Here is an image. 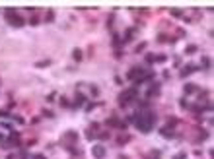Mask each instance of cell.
I'll return each mask as SVG.
<instances>
[{
  "label": "cell",
  "instance_id": "cell-1",
  "mask_svg": "<svg viewBox=\"0 0 214 159\" xmlns=\"http://www.w3.org/2000/svg\"><path fill=\"white\" fill-rule=\"evenodd\" d=\"M156 120H158V115H156V113H152V111L136 113V115H134V124H136V128H138L142 134H148Z\"/></svg>",
  "mask_w": 214,
  "mask_h": 159
},
{
  "label": "cell",
  "instance_id": "cell-2",
  "mask_svg": "<svg viewBox=\"0 0 214 159\" xmlns=\"http://www.w3.org/2000/svg\"><path fill=\"white\" fill-rule=\"evenodd\" d=\"M4 14H6V18H8V24L12 25V27H24L25 25V20L22 16H18V12L14 8H8L4 10Z\"/></svg>",
  "mask_w": 214,
  "mask_h": 159
},
{
  "label": "cell",
  "instance_id": "cell-3",
  "mask_svg": "<svg viewBox=\"0 0 214 159\" xmlns=\"http://www.w3.org/2000/svg\"><path fill=\"white\" fill-rule=\"evenodd\" d=\"M136 97H138V89L136 88L127 89V91H123V93L119 95V105H121V107H127V105L131 103L132 99H136Z\"/></svg>",
  "mask_w": 214,
  "mask_h": 159
},
{
  "label": "cell",
  "instance_id": "cell-4",
  "mask_svg": "<svg viewBox=\"0 0 214 159\" xmlns=\"http://www.w3.org/2000/svg\"><path fill=\"white\" fill-rule=\"evenodd\" d=\"M91 155H93L95 159H103L107 155V148L101 146V144H95V146L91 148Z\"/></svg>",
  "mask_w": 214,
  "mask_h": 159
},
{
  "label": "cell",
  "instance_id": "cell-5",
  "mask_svg": "<svg viewBox=\"0 0 214 159\" xmlns=\"http://www.w3.org/2000/svg\"><path fill=\"white\" fill-rule=\"evenodd\" d=\"M142 74H144V68H138V66H134L132 70L127 72V80H136V78H140Z\"/></svg>",
  "mask_w": 214,
  "mask_h": 159
},
{
  "label": "cell",
  "instance_id": "cell-6",
  "mask_svg": "<svg viewBox=\"0 0 214 159\" xmlns=\"http://www.w3.org/2000/svg\"><path fill=\"white\" fill-rule=\"evenodd\" d=\"M197 70H198V68L195 66V64H187V66H183V70H181L179 76H181V78H187L189 74H193V72H197Z\"/></svg>",
  "mask_w": 214,
  "mask_h": 159
},
{
  "label": "cell",
  "instance_id": "cell-7",
  "mask_svg": "<svg viewBox=\"0 0 214 159\" xmlns=\"http://www.w3.org/2000/svg\"><path fill=\"white\" fill-rule=\"evenodd\" d=\"M86 101H88V97L84 95V93H76V99H74V105L72 107H82V105H86Z\"/></svg>",
  "mask_w": 214,
  "mask_h": 159
},
{
  "label": "cell",
  "instance_id": "cell-8",
  "mask_svg": "<svg viewBox=\"0 0 214 159\" xmlns=\"http://www.w3.org/2000/svg\"><path fill=\"white\" fill-rule=\"evenodd\" d=\"M160 134L164 136V138H173V136H175V128L173 126H164L162 130H160Z\"/></svg>",
  "mask_w": 214,
  "mask_h": 159
},
{
  "label": "cell",
  "instance_id": "cell-9",
  "mask_svg": "<svg viewBox=\"0 0 214 159\" xmlns=\"http://www.w3.org/2000/svg\"><path fill=\"white\" fill-rule=\"evenodd\" d=\"M134 33H136V29H134V27H131V29H127V31H125V37L121 39V41H123V45H125V43H129V41H132V39H134V37H132Z\"/></svg>",
  "mask_w": 214,
  "mask_h": 159
},
{
  "label": "cell",
  "instance_id": "cell-10",
  "mask_svg": "<svg viewBox=\"0 0 214 159\" xmlns=\"http://www.w3.org/2000/svg\"><path fill=\"white\" fill-rule=\"evenodd\" d=\"M154 93H160V84H158V82H154V84H152V88L146 91V97H152Z\"/></svg>",
  "mask_w": 214,
  "mask_h": 159
},
{
  "label": "cell",
  "instance_id": "cell-11",
  "mask_svg": "<svg viewBox=\"0 0 214 159\" xmlns=\"http://www.w3.org/2000/svg\"><path fill=\"white\" fill-rule=\"evenodd\" d=\"M183 91H185L187 95H191V93H195V91H197V86H195V84H185Z\"/></svg>",
  "mask_w": 214,
  "mask_h": 159
},
{
  "label": "cell",
  "instance_id": "cell-12",
  "mask_svg": "<svg viewBox=\"0 0 214 159\" xmlns=\"http://www.w3.org/2000/svg\"><path fill=\"white\" fill-rule=\"evenodd\" d=\"M45 22H47V24H53V22H55V10H49V12L45 14Z\"/></svg>",
  "mask_w": 214,
  "mask_h": 159
},
{
  "label": "cell",
  "instance_id": "cell-13",
  "mask_svg": "<svg viewBox=\"0 0 214 159\" xmlns=\"http://www.w3.org/2000/svg\"><path fill=\"white\" fill-rule=\"evenodd\" d=\"M117 122H119V119H117V115H113L111 119L105 120V126H117Z\"/></svg>",
  "mask_w": 214,
  "mask_h": 159
},
{
  "label": "cell",
  "instance_id": "cell-14",
  "mask_svg": "<svg viewBox=\"0 0 214 159\" xmlns=\"http://www.w3.org/2000/svg\"><path fill=\"white\" fill-rule=\"evenodd\" d=\"M72 56H74V60H78V62L84 58V55H82V51H80V49H74V51H72Z\"/></svg>",
  "mask_w": 214,
  "mask_h": 159
},
{
  "label": "cell",
  "instance_id": "cell-15",
  "mask_svg": "<svg viewBox=\"0 0 214 159\" xmlns=\"http://www.w3.org/2000/svg\"><path fill=\"white\" fill-rule=\"evenodd\" d=\"M197 51H198L197 45H187V49H185V53H187V55H195Z\"/></svg>",
  "mask_w": 214,
  "mask_h": 159
},
{
  "label": "cell",
  "instance_id": "cell-16",
  "mask_svg": "<svg viewBox=\"0 0 214 159\" xmlns=\"http://www.w3.org/2000/svg\"><path fill=\"white\" fill-rule=\"evenodd\" d=\"M121 43H123V41H121V35H119V33H113V45L119 49V45H121Z\"/></svg>",
  "mask_w": 214,
  "mask_h": 159
},
{
  "label": "cell",
  "instance_id": "cell-17",
  "mask_svg": "<svg viewBox=\"0 0 214 159\" xmlns=\"http://www.w3.org/2000/svg\"><path fill=\"white\" fill-rule=\"evenodd\" d=\"M146 157H148V159H160V157H162V153H160V151H156V150H154V151H150V153H148V155H146Z\"/></svg>",
  "mask_w": 214,
  "mask_h": 159
},
{
  "label": "cell",
  "instance_id": "cell-18",
  "mask_svg": "<svg viewBox=\"0 0 214 159\" xmlns=\"http://www.w3.org/2000/svg\"><path fill=\"white\" fill-rule=\"evenodd\" d=\"M127 142H131V136H121V138H117V144H119V146H123V144H127Z\"/></svg>",
  "mask_w": 214,
  "mask_h": 159
},
{
  "label": "cell",
  "instance_id": "cell-19",
  "mask_svg": "<svg viewBox=\"0 0 214 159\" xmlns=\"http://www.w3.org/2000/svg\"><path fill=\"white\" fill-rule=\"evenodd\" d=\"M200 64L205 66V70H208V68H210V58H208V56H202V60H200Z\"/></svg>",
  "mask_w": 214,
  "mask_h": 159
},
{
  "label": "cell",
  "instance_id": "cell-20",
  "mask_svg": "<svg viewBox=\"0 0 214 159\" xmlns=\"http://www.w3.org/2000/svg\"><path fill=\"white\" fill-rule=\"evenodd\" d=\"M64 138H66V140H78V134L70 130V132H66V134H64Z\"/></svg>",
  "mask_w": 214,
  "mask_h": 159
},
{
  "label": "cell",
  "instance_id": "cell-21",
  "mask_svg": "<svg viewBox=\"0 0 214 159\" xmlns=\"http://www.w3.org/2000/svg\"><path fill=\"white\" fill-rule=\"evenodd\" d=\"M167 41H169V37H167L165 33H160V35H158V43H167Z\"/></svg>",
  "mask_w": 214,
  "mask_h": 159
},
{
  "label": "cell",
  "instance_id": "cell-22",
  "mask_svg": "<svg viewBox=\"0 0 214 159\" xmlns=\"http://www.w3.org/2000/svg\"><path fill=\"white\" fill-rule=\"evenodd\" d=\"M144 49H146V43H140V45H136V49H134V53H136V55H140V53H142Z\"/></svg>",
  "mask_w": 214,
  "mask_h": 159
},
{
  "label": "cell",
  "instance_id": "cell-23",
  "mask_svg": "<svg viewBox=\"0 0 214 159\" xmlns=\"http://www.w3.org/2000/svg\"><path fill=\"white\" fill-rule=\"evenodd\" d=\"M117 128H119V130H127V128H129V124H127V122H123V120H119V122H117Z\"/></svg>",
  "mask_w": 214,
  "mask_h": 159
},
{
  "label": "cell",
  "instance_id": "cell-24",
  "mask_svg": "<svg viewBox=\"0 0 214 159\" xmlns=\"http://www.w3.org/2000/svg\"><path fill=\"white\" fill-rule=\"evenodd\" d=\"M49 64H51V60H41V62L35 64V66H37V68H43V66H49Z\"/></svg>",
  "mask_w": 214,
  "mask_h": 159
},
{
  "label": "cell",
  "instance_id": "cell-25",
  "mask_svg": "<svg viewBox=\"0 0 214 159\" xmlns=\"http://www.w3.org/2000/svg\"><path fill=\"white\" fill-rule=\"evenodd\" d=\"M98 138H101V140H107V138H111V134H109V132H99Z\"/></svg>",
  "mask_w": 214,
  "mask_h": 159
},
{
  "label": "cell",
  "instance_id": "cell-26",
  "mask_svg": "<svg viewBox=\"0 0 214 159\" xmlns=\"http://www.w3.org/2000/svg\"><path fill=\"white\" fill-rule=\"evenodd\" d=\"M60 105H62V107H70V101H68L66 97H60Z\"/></svg>",
  "mask_w": 214,
  "mask_h": 159
},
{
  "label": "cell",
  "instance_id": "cell-27",
  "mask_svg": "<svg viewBox=\"0 0 214 159\" xmlns=\"http://www.w3.org/2000/svg\"><path fill=\"white\" fill-rule=\"evenodd\" d=\"M173 159H187V153H185V151H181V153L173 155Z\"/></svg>",
  "mask_w": 214,
  "mask_h": 159
},
{
  "label": "cell",
  "instance_id": "cell-28",
  "mask_svg": "<svg viewBox=\"0 0 214 159\" xmlns=\"http://www.w3.org/2000/svg\"><path fill=\"white\" fill-rule=\"evenodd\" d=\"M154 60H156V56H154V55H146V62H148V64H154Z\"/></svg>",
  "mask_w": 214,
  "mask_h": 159
},
{
  "label": "cell",
  "instance_id": "cell-29",
  "mask_svg": "<svg viewBox=\"0 0 214 159\" xmlns=\"http://www.w3.org/2000/svg\"><path fill=\"white\" fill-rule=\"evenodd\" d=\"M171 16L179 18V16H183V12H181V10H171Z\"/></svg>",
  "mask_w": 214,
  "mask_h": 159
},
{
  "label": "cell",
  "instance_id": "cell-30",
  "mask_svg": "<svg viewBox=\"0 0 214 159\" xmlns=\"http://www.w3.org/2000/svg\"><path fill=\"white\" fill-rule=\"evenodd\" d=\"M12 119L16 120L18 124H24V119H22V117H16V115H12Z\"/></svg>",
  "mask_w": 214,
  "mask_h": 159
},
{
  "label": "cell",
  "instance_id": "cell-31",
  "mask_svg": "<svg viewBox=\"0 0 214 159\" xmlns=\"http://www.w3.org/2000/svg\"><path fill=\"white\" fill-rule=\"evenodd\" d=\"M55 97H57V93H55V91H53V93H49V95H47V101H55Z\"/></svg>",
  "mask_w": 214,
  "mask_h": 159
},
{
  "label": "cell",
  "instance_id": "cell-32",
  "mask_svg": "<svg viewBox=\"0 0 214 159\" xmlns=\"http://www.w3.org/2000/svg\"><path fill=\"white\" fill-rule=\"evenodd\" d=\"M113 20H115V16H109V18H107V27H111V25H113Z\"/></svg>",
  "mask_w": 214,
  "mask_h": 159
},
{
  "label": "cell",
  "instance_id": "cell-33",
  "mask_svg": "<svg viewBox=\"0 0 214 159\" xmlns=\"http://www.w3.org/2000/svg\"><path fill=\"white\" fill-rule=\"evenodd\" d=\"M165 60H167V58L162 55V56H156V60H154V62H165Z\"/></svg>",
  "mask_w": 214,
  "mask_h": 159
},
{
  "label": "cell",
  "instance_id": "cell-34",
  "mask_svg": "<svg viewBox=\"0 0 214 159\" xmlns=\"http://www.w3.org/2000/svg\"><path fill=\"white\" fill-rule=\"evenodd\" d=\"M115 84L117 86H123V78H121V76H115Z\"/></svg>",
  "mask_w": 214,
  "mask_h": 159
},
{
  "label": "cell",
  "instance_id": "cell-35",
  "mask_svg": "<svg viewBox=\"0 0 214 159\" xmlns=\"http://www.w3.org/2000/svg\"><path fill=\"white\" fill-rule=\"evenodd\" d=\"M43 117H47V119H53L55 115H53V113H51V111H43Z\"/></svg>",
  "mask_w": 214,
  "mask_h": 159
},
{
  "label": "cell",
  "instance_id": "cell-36",
  "mask_svg": "<svg viewBox=\"0 0 214 159\" xmlns=\"http://www.w3.org/2000/svg\"><path fill=\"white\" fill-rule=\"evenodd\" d=\"M29 24H31V25H37V24H39V20H37V18H31V20H29Z\"/></svg>",
  "mask_w": 214,
  "mask_h": 159
},
{
  "label": "cell",
  "instance_id": "cell-37",
  "mask_svg": "<svg viewBox=\"0 0 214 159\" xmlns=\"http://www.w3.org/2000/svg\"><path fill=\"white\" fill-rule=\"evenodd\" d=\"M115 56H117V58H121V56H123V51H121V49H117V51H115Z\"/></svg>",
  "mask_w": 214,
  "mask_h": 159
},
{
  "label": "cell",
  "instance_id": "cell-38",
  "mask_svg": "<svg viewBox=\"0 0 214 159\" xmlns=\"http://www.w3.org/2000/svg\"><path fill=\"white\" fill-rule=\"evenodd\" d=\"M183 107V109H187V107H189V103H187V101H185V99H181V103H179Z\"/></svg>",
  "mask_w": 214,
  "mask_h": 159
},
{
  "label": "cell",
  "instance_id": "cell-39",
  "mask_svg": "<svg viewBox=\"0 0 214 159\" xmlns=\"http://www.w3.org/2000/svg\"><path fill=\"white\" fill-rule=\"evenodd\" d=\"M31 159H45V155H41V153H37V155H31Z\"/></svg>",
  "mask_w": 214,
  "mask_h": 159
},
{
  "label": "cell",
  "instance_id": "cell-40",
  "mask_svg": "<svg viewBox=\"0 0 214 159\" xmlns=\"http://www.w3.org/2000/svg\"><path fill=\"white\" fill-rule=\"evenodd\" d=\"M91 93H93V95H98V93H99V89L95 88V86H91Z\"/></svg>",
  "mask_w": 214,
  "mask_h": 159
},
{
  "label": "cell",
  "instance_id": "cell-41",
  "mask_svg": "<svg viewBox=\"0 0 214 159\" xmlns=\"http://www.w3.org/2000/svg\"><path fill=\"white\" fill-rule=\"evenodd\" d=\"M93 107H95V105H93V103H88V105H86V111H91Z\"/></svg>",
  "mask_w": 214,
  "mask_h": 159
},
{
  "label": "cell",
  "instance_id": "cell-42",
  "mask_svg": "<svg viewBox=\"0 0 214 159\" xmlns=\"http://www.w3.org/2000/svg\"><path fill=\"white\" fill-rule=\"evenodd\" d=\"M20 157H22V159H27V153H25V151H22V153H20Z\"/></svg>",
  "mask_w": 214,
  "mask_h": 159
},
{
  "label": "cell",
  "instance_id": "cell-43",
  "mask_svg": "<svg viewBox=\"0 0 214 159\" xmlns=\"http://www.w3.org/2000/svg\"><path fill=\"white\" fill-rule=\"evenodd\" d=\"M14 157H16V155H14V153H10V155H8L6 159H14Z\"/></svg>",
  "mask_w": 214,
  "mask_h": 159
},
{
  "label": "cell",
  "instance_id": "cell-44",
  "mask_svg": "<svg viewBox=\"0 0 214 159\" xmlns=\"http://www.w3.org/2000/svg\"><path fill=\"white\" fill-rule=\"evenodd\" d=\"M119 159H129V157H127V155H121V157H119Z\"/></svg>",
  "mask_w": 214,
  "mask_h": 159
}]
</instances>
